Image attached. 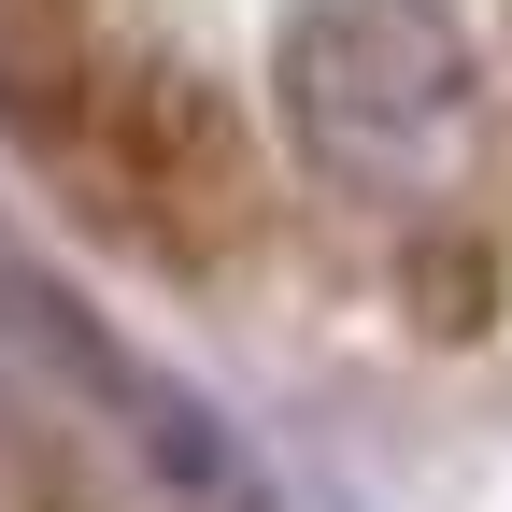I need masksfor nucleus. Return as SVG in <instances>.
Segmentation results:
<instances>
[{
  "instance_id": "nucleus-1",
  "label": "nucleus",
  "mask_w": 512,
  "mask_h": 512,
  "mask_svg": "<svg viewBox=\"0 0 512 512\" xmlns=\"http://www.w3.org/2000/svg\"><path fill=\"white\" fill-rule=\"evenodd\" d=\"M299 114L342 171H441L470 143V57L427 0H328L299 29Z\"/></svg>"
}]
</instances>
